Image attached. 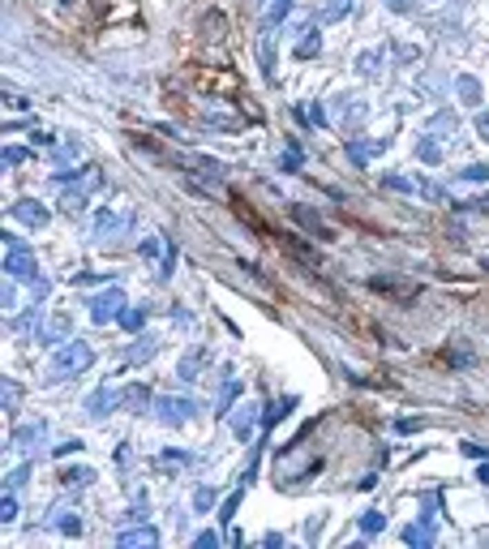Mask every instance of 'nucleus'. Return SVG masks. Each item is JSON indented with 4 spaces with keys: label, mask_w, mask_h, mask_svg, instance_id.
<instances>
[{
    "label": "nucleus",
    "mask_w": 489,
    "mask_h": 549,
    "mask_svg": "<svg viewBox=\"0 0 489 549\" xmlns=\"http://www.w3.org/2000/svg\"><path fill=\"white\" fill-rule=\"evenodd\" d=\"M94 361V352L86 343H61V352H52V361H48V382H65L73 374H82V369Z\"/></svg>",
    "instance_id": "1"
},
{
    "label": "nucleus",
    "mask_w": 489,
    "mask_h": 549,
    "mask_svg": "<svg viewBox=\"0 0 489 549\" xmlns=\"http://www.w3.org/2000/svg\"><path fill=\"white\" fill-rule=\"evenodd\" d=\"M5 270H9V279H22V283H30L34 274H39L26 241H17L13 232H5Z\"/></svg>",
    "instance_id": "2"
},
{
    "label": "nucleus",
    "mask_w": 489,
    "mask_h": 549,
    "mask_svg": "<svg viewBox=\"0 0 489 549\" xmlns=\"http://www.w3.org/2000/svg\"><path fill=\"white\" fill-rule=\"evenodd\" d=\"M193 412H198L193 399H172V395H154L150 399V417H159L163 425H185V421H193Z\"/></svg>",
    "instance_id": "3"
},
{
    "label": "nucleus",
    "mask_w": 489,
    "mask_h": 549,
    "mask_svg": "<svg viewBox=\"0 0 489 549\" xmlns=\"http://www.w3.org/2000/svg\"><path fill=\"white\" fill-rule=\"evenodd\" d=\"M129 228H133L129 210H99V214H94V241H99V245H112L116 237H125Z\"/></svg>",
    "instance_id": "4"
},
{
    "label": "nucleus",
    "mask_w": 489,
    "mask_h": 549,
    "mask_svg": "<svg viewBox=\"0 0 489 549\" xmlns=\"http://www.w3.org/2000/svg\"><path fill=\"white\" fill-rule=\"evenodd\" d=\"M121 309H125V292H121V288H108V292H99V297L90 301V318L103 326V322H112Z\"/></svg>",
    "instance_id": "5"
},
{
    "label": "nucleus",
    "mask_w": 489,
    "mask_h": 549,
    "mask_svg": "<svg viewBox=\"0 0 489 549\" xmlns=\"http://www.w3.org/2000/svg\"><path fill=\"white\" fill-rule=\"evenodd\" d=\"M13 219L26 223V228H43V223H48V210L39 206L34 198H22V202H13Z\"/></svg>",
    "instance_id": "6"
},
{
    "label": "nucleus",
    "mask_w": 489,
    "mask_h": 549,
    "mask_svg": "<svg viewBox=\"0 0 489 549\" xmlns=\"http://www.w3.org/2000/svg\"><path fill=\"white\" fill-rule=\"evenodd\" d=\"M112 403H125V395H121V390H112V386H99V390L86 399V412H90V417H108Z\"/></svg>",
    "instance_id": "7"
},
{
    "label": "nucleus",
    "mask_w": 489,
    "mask_h": 549,
    "mask_svg": "<svg viewBox=\"0 0 489 549\" xmlns=\"http://www.w3.org/2000/svg\"><path fill=\"white\" fill-rule=\"evenodd\" d=\"M390 142H386V137H378V142H348V159L352 163H369V159H374V154H382Z\"/></svg>",
    "instance_id": "8"
},
{
    "label": "nucleus",
    "mask_w": 489,
    "mask_h": 549,
    "mask_svg": "<svg viewBox=\"0 0 489 549\" xmlns=\"http://www.w3.org/2000/svg\"><path fill=\"white\" fill-rule=\"evenodd\" d=\"M253 421H258V403H241L237 417H232V434H237V438H249V434H253Z\"/></svg>",
    "instance_id": "9"
},
{
    "label": "nucleus",
    "mask_w": 489,
    "mask_h": 549,
    "mask_svg": "<svg viewBox=\"0 0 489 549\" xmlns=\"http://www.w3.org/2000/svg\"><path fill=\"white\" fill-rule=\"evenodd\" d=\"M116 545H121V549H138V545H159V532H154V528H133V532H121V537H116Z\"/></svg>",
    "instance_id": "10"
},
{
    "label": "nucleus",
    "mask_w": 489,
    "mask_h": 549,
    "mask_svg": "<svg viewBox=\"0 0 489 549\" xmlns=\"http://www.w3.org/2000/svg\"><path fill=\"white\" fill-rule=\"evenodd\" d=\"M48 528H56V532H65V537H77V532H82V519H77L73 511H52Z\"/></svg>",
    "instance_id": "11"
},
{
    "label": "nucleus",
    "mask_w": 489,
    "mask_h": 549,
    "mask_svg": "<svg viewBox=\"0 0 489 549\" xmlns=\"http://www.w3.org/2000/svg\"><path fill=\"white\" fill-rule=\"evenodd\" d=\"M258 61H262V73H266V77H275V30H266V34H262Z\"/></svg>",
    "instance_id": "12"
},
{
    "label": "nucleus",
    "mask_w": 489,
    "mask_h": 549,
    "mask_svg": "<svg viewBox=\"0 0 489 549\" xmlns=\"http://www.w3.org/2000/svg\"><path fill=\"white\" fill-rule=\"evenodd\" d=\"M69 326H73V318H69V313H56V318L43 326V339H48V343H61V339L69 335Z\"/></svg>",
    "instance_id": "13"
},
{
    "label": "nucleus",
    "mask_w": 489,
    "mask_h": 549,
    "mask_svg": "<svg viewBox=\"0 0 489 549\" xmlns=\"http://www.w3.org/2000/svg\"><path fill=\"white\" fill-rule=\"evenodd\" d=\"M154 352H159V343H154V339H138V343L125 352V365H142V361L154 357Z\"/></svg>",
    "instance_id": "14"
},
{
    "label": "nucleus",
    "mask_w": 489,
    "mask_h": 549,
    "mask_svg": "<svg viewBox=\"0 0 489 549\" xmlns=\"http://www.w3.org/2000/svg\"><path fill=\"white\" fill-rule=\"evenodd\" d=\"M292 214H297V219H301V223H305L309 232H318L322 241H330V228H322V223H318V214L309 210V206H292Z\"/></svg>",
    "instance_id": "15"
},
{
    "label": "nucleus",
    "mask_w": 489,
    "mask_h": 549,
    "mask_svg": "<svg viewBox=\"0 0 489 549\" xmlns=\"http://www.w3.org/2000/svg\"><path fill=\"white\" fill-rule=\"evenodd\" d=\"M348 9H352V0H326V5L318 9V22H339Z\"/></svg>",
    "instance_id": "16"
},
{
    "label": "nucleus",
    "mask_w": 489,
    "mask_h": 549,
    "mask_svg": "<svg viewBox=\"0 0 489 549\" xmlns=\"http://www.w3.org/2000/svg\"><path fill=\"white\" fill-rule=\"evenodd\" d=\"M403 541L408 545H434V523H417V528H408V532H403Z\"/></svg>",
    "instance_id": "17"
},
{
    "label": "nucleus",
    "mask_w": 489,
    "mask_h": 549,
    "mask_svg": "<svg viewBox=\"0 0 489 549\" xmlns=\"http://www.w3.org/2000/svg\"><path fill=\"white\" fill-rule=\"evenodd\" d=\"M61 481H65L69 489H82V485H90V481H94V472H90V468H69V472H65Z\"/></svg>",
    "instance_id": "18"
},
{
    "label": "nucleus",
    "mask_w": 489,
    "mask_h": 549,
    "mask_svg": "<svg viewBox=\"0 0 489 549\" xmlns=\"http://www.w3.org/2000/svg\"><path fill=\"white\" fill-rule=\"evenodd\" d=\"M459 99H463V103H481V86H477V77H459Z\"/></svg>",
    "instance_id": "19"
},
{
    "label": "nucleus",
    "mask_w": 489,
    "mask_h": 549,
    "mask_svg": "<svg viewBox=\"0 0 489 549\" xmlns=\"http://www.w3.org/2000/svg\"><path fill=\"white\" fill-rule=\"evenodd\" d=\"M318 43H322V39H318V30H305V39L297 43V56H301V61H309V56L318 52Z\"/></svg>",
    "instance_id": "20"
},
{
    "label": "nucleus",
    "mask_w": 489,
    "mask_h": 549,
    "mask_svg": "<svg viewBox=\"0 0 489 549\" xmlns=\"http://www.w3.org/2000/svg\"><path fill=\"white\" fill-rule=\"evenodd\" d=\"M13 489H17V485H9V481H5V502H0V511H5L0 519H5V523H13V519H17V502H13Z\"/></svg>",
    "instance_id": "21"
},
{
    "label": "nucleus",
    "mask_w": 489,
    "mask_h": 549,
    "mask_svg": "<svg viewBox=\"0 0 489 549\" xmlns=\"http://www.w3.org/2000/svg\"><path fill=\"white\" fill-rule=\"evenodd\" d=\"M417 154H421L425 163H438V159H442V146H438V142H429V133H425V142L417 146Z\"/></svg>",
    "instance_id": "22"
},
{
    "label": "nucleus",
    "mask_w": 489,
    "mask_h": 549,
    "mask_svg": "<svg viewBox=\"0 0 489 549\" xmlns=\"http://www.w3.org/2000/svg\"><path fill=\"white\" fill-rule=\"evenodd\" d=\"M459 176H463V181H472V185H481V181H489V163H468Z\"/></svg>",
    "instance_id": "23"
},
{
    "label": "nucleus",
    "mask_w": 489,
    "mask_h": 549,
    "mask_svg": "<svg viewBox=\"0 0 489 549\" xmlns=\"http://www.w3.org/2000/svg\"><path fill=\"white\" fill-rule=\"evenodd\" d=\"M292 408H297V399H279L275 408H270V412H266V425H275V421H283V417H288V412H292Z\"/></svg>",
    "instance_id": "24"
},
{
    "label": "nucleus",
    "mask_w": 489,
    "mask_h": 549,
    "mask_svg": "<svg viewBox=\"0 0 489 549\" xmlns=\"http://www.w3.org/2000/svg\"><path fill=\"white\" fill-rule=\"evenodd\" d=\"M61 206H65V210H82V206H86V185H82V189H69Z\"/></svg>",
    "instance_id": "25"
},
{
    "label": "nucleus",
    "mask_w": 489,
    "mask_h": 549,
    "mask_svg": "<svg viewBox=\"0 0 489 549\" xmlns=\"http://www.w3.org/2000/svg\"><path fill=\"white\" fill-rule=\"evenodd\" d=\"M237 390H241V386H237V378H232V382L219 390V417H223V412H232V399H237Z\"/></svg>",
    "instance_id": "26"
},
{
    "label": "nucleus",
    "mask_w": 489,
    "mask_h": 549,
    "mask_svg": "<svg viewBox=\"0 0 489 549\" xmlns=\"http://www.w3.org/2000/svg\"><path fill=\"white\" fill-rule=\"evenodd\" d=\"M43 438V425H26V429H17V446H30Z\"/></svg>",
    "instance_id": "27"
},
{
    "label": "nucleus",
    "mask_w": 489,
    "mask_h": 549,
    "mask_svg": "<svg viewBox=\"0 0 489 549\" xmlns=\"http://www.w3.org/2000/svg\"><path fill=\"white\" fill-rule=\"evenodd\" d=\"M288 5H292V0H275V5L266 9V26H279V22H283V13H288Z\"/></svg>",
    "instance_id": "28"
},
{
    "label": "nucleus",
    "mask_w": 489,
    "mask_h": 549,
    "mask_svg": "<svg viewBox=\"0 0 489 549\" xmlns=\"http://www.w3.org/2000/svg\"><path fill=\"white\" fill-rule=\"evenodd\" d=\"M210 502H214V489H210V485H202L198 494H193V511H210Z\"/></svg>",
    "instance_id": "29"
},
{
    "label": "nucleus",
    "mask_w": 489,
    "mask_h": 549,
    "mask_svg": "<svg viewBox=\"0 0 489 549\" xmlns=\"http://www.w3.org/2000/svg\"><path fill=\"white\" fill-rule=\"evenodd\" d=\"M198 369H202V352H193V357H185V361H181V378L189 382L193 374H198Z\"/></svg>",
    "instance_id": "30"
},
{
    "label": "nucleus",
    "mask_w": 489,
    "mask_h": 549,
    "mask_svg": "<svg viewBox=\"0 0 489 549\" xmlns=\"http://www.w3.org/2000/svg\"><path fill=\"white\" fill-rule=\"evenodd\" d=\"M142 322H146V309H129V313H121V326H125V330H138Z\"/></svg>",
    "instance_id": "31"
},
{
    "label": "nucleus",
    "mask_w": 489,
    "mask_h": 549,
    "mask_svg": "<svg viewBox=\"0 0 489 549\" xmlns=\"http://www.w3.org/2000/svg\"><path fill=\"white\" fill-rule=\"evenodd\" d=\"M17 399H22V390L13 386V378H5V412H13V408H17Z\"/></svg>",
    "instance_id": "32"
},
{
    "label": "nucleus",
    "mask_w": 489,
    "mask_h": 549,
    "mask_svg": "<svg viewBox=\"0 0 489 549\" xmlns=\"http://www.w3.org/2000/svg\"><path fill=\"white\" fill-rule=\"evenodd\" d=\"M382 185H386V189H399V193H412V189H417L412 181H408V176H386Z\"/></svg>",
    "instance_id": "33"
},
{
    "label": "nucleus",
    "mask_w": 489,
    "mask_h": 549,
    "mask_svg": "<svg viewBox=\"0 0 489 549\" xmlns=\"http://www.w3.org/2000/svg\"><path fill=\"white\" fill-rule=\"evenodd\" d=\"M125 403H129V408H142V403H146V386H129V390H125Z\"/></svg>",
    "instance_id": "34"
},
{
    "label": "nucleus",
    "mask_w": 489,
    "mask_h": 549,
    "mask_svg": "<svg viewBox=\"0 0 489 549\" xmlns=\"http://www.w3.org/2000/svg\"><path fill=\"white\" fill-rule=\"evenodd\" d=\"M382 523H386V519H382L378 511H369V515L361 519V532H382Z\"/></svg>",
    "instance_id": "35"
},
{
    "label": "nucleus",
    "mask_w": 489,
    "mask_h": 549,
    "mask_svg": "<svg viewBox=\"0 0 489 549\" xmlns=\"http://www.w3.org/2000/svg\"><path fill=\"white\" fill-rule=\"evenodd\" d=\"M34 318H39V309H30V313H22V318H13L9 326L17 330V335H22V330H30V326H34Z\"/></svg>",
    "instance_id": "36"
},
{
    "label": "nucleus",
    "mask_w": 489,
    "mask_h": 549,
    "mask_svg": "<svg viewBox=\"0 0 489 549\" xmlns=\"http://www.w3.org/2000/svg\"><path fill=\"white\" fill-rule=\"evenodd\" d=\"M283 168H301V146H288L283 150Z\"/></svg>",
    "instance_id": "37"
},
{
    "label": "nucleus",
    "mask_w": 489,
    "mask_h": 549,
    "mask_svg": "<svg viewBox=\"0 0 489 549\" xmlns=\"http://www.w3.org/2000/svg\"><path fill=\"white\" fill-rule=\"evenodd\" d=\"M237 506H241V494H232V498L223 502V511H219V515H223V519H232V511H237Z\"/></svg>",
    "instance_id": "38"
},
{
    "label": "nucleus",
    "mask_w": 489,
    "mask_h": 549,
    "mask_svg": "<svg viewBox=\"0 0 489 549\" xmlns=\"http://www.w3.org/2000/svg\"><path fill=\"white\" fill-rule=\"evenodd\" d=\"M193 545H198V549H210V545H219V537H214V532H202V537L193 541Z\"/></svg>",
    "instance_id": "39"
},
{
    "label": "nucleus",
    "mask_w": 489,
    "mask_h": 549,
    "mask_svg": "<svg viewBox=\"0 0 489 549\" xmlns=\"http://www.w3.org/2000/svg\"><path fill=\"white\" fill-rule=\"evenodd\" d=\"M22 159H26V150H5V163H9V168H13V163H22Z\"/></svg>",
    "instance_id": "40"
},
{
    "label": "nucleus",
    "mask_w": 489,
    "mask_h": 549,
    "mask_svg": "<svg viewBox=\"0 0 489 549\" xmlns=\"http://www.w3.org/2000/svg\"><path fill=\"white\" fill-rule=\"evenodd\" d=\"M386 5L395 9V13H408V9H412V0H386Z\"/></svg>",
    "instance_id": "41"
},
{
    "label": "nucleus",
    "mask_w": 489,
    "mask_h": 549,
    "mask_svg": "<svg viewBox=\"0 0 489 549\" xmlns=\"http://www.w3.org/2000/svg\"><path fill=\"white\" fill-rule=\"evenodd\" d=\"M477 129H481V133H485V142H489V116H485V112H481V116H477Z\"/></svg>",
    "instance_id": "42"
}]
</instances>
